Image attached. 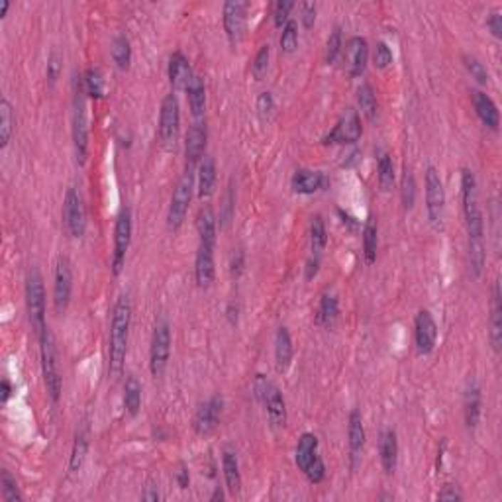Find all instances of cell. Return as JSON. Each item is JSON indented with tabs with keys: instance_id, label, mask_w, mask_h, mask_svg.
Segmentation results:
<instances>
[{
	"instance_id": "cell-13",
	"label": "cell",
	"mask_w": 502,
	"mask_h": 502,
	"mask_svg": "<svg viewBox=\"0 0 502 502\" xmlns=\"http://www.w3.org/2000/svg\"><path fill=\"white\" fill-rule=\"evenodd\" d=\"M63 224L67 234L71 238H80L87 228V216H85V206L80 200L79 192L73 187L67 189L63 199Z\"/></svg>"
},
{
	"instance_id": "cell-25",
	"label": "cell",
	"mask_w": 502,
	"mask_h": 502,
	"mask_svg": "<svg viewBox=\"0 0 502 502\" xmlns=\"http://www.w3.org/2000/svg\"><path fill=\"white\" fill-rule=\"evenodd\" d=\"M491 345L498 353L502 345V295H501V283L496 281L493 287V300H491Z\"/></svg>"
},
{
	"instance_id": "cell-28",
	"label": "cell",
	"mask_w": 502,
	"mask_h": 502,
	"mask_svg": "<svg viewBox=\"0 0 502 502\" xmlns=\"http://www.w3.org/2000/svg\"><path fill=\"white\" fill-rule=\"evenodd\" d=\"M316 455H318V438L314 434H303L295 451L296 467L304 473Z\"/></svg>"
},
{
	"instance_id": "cell-55",
	"label": "cell",
	"mask_w": 502,
	"mask_h": 502,
	"mask_svg": "<svg viewBox=\"0 0 502 502\" xmlns=\"http://www.w3.org/2000/svg\"><path fill=\"white\" fill-rule=\"evenodd\" d=\"M486 26H488V30L493 32L494 38H502V12H501V9L493 10V12L486 16Z\"/></svg>"
},
{
	"instance_id": "cell-8",
	"label": "cell",
	"mask_w": 502,
	"mask_h": 502,
	"mask_svg": "<svg viewBox=\"0 0 502 502\" xmlns=\"http://www.w3.org/2000/svg\"><path fill=\"white\" fill-rule=\"evenodd\" d=\"M169 357H171V328L167 320H160L153 330L152 347H150V371L155 379L163 377Z\"/></svg>"
},
{
	"instance_id": "cell-40",
	"label": "cell",
	"mask_w": 502,
	"mask_h": 502,
	"mask_svg": "<svg viewBox=\"0 0 502 502\" xmlns=\"http://www.w3.org/2000/svg\"><path fill=\"white\" fill-rule=\"evenodd\" d=\"M328 244V234H326V224L322 220V216L316 214L312 218L310 222V247L312 256H318L324 251V247Z\"/></svg>"
},
{
	"instance_id": "cell-27",
	"label": "cell",
	"mask_w": 502,
	"mask_h": 502,
	"mask_svg": "<svg viewBox=\"0 0 502 502\" xmlns=\"http://www.w3.org/2000/svg\"><path fill=\"white\" fill-rule=\"evenodd\" d=\"M197 230H199L200 246L216 247L218 228H216L214 210L210 206H202L197 214Z\"/></svg>"
},
{
	"instance_id": "cell-24",
	"label": "cell",
	"mask_w": 502,
	"mask_h": 502,
	"mask_svg": "<svg viewBox=\"0 0 502 502\" xmlns=\"http://www.w3.org/2000/svg\"><path fill=\"white\" fill-rule=\"evenodd\" d=\"M473 106H475V112H477L479 120L485 124L486 128L491 130H498V124H501V114H498V108L491 96L483 93V90H475L473 93Z\"/></svg>"
},
{
	"instance_id": "cell-3",
	"label": "cell",
	"mask_w": 502,
	"mask_h": 502,
	"mask_svg": "<svg viewBox=\"0 0 502 502\" xmlns=\"http://www.w3.org/2000/svg\"><path fill=\"white\" fill-rule=\"evenodd\" d=\"M40 355H41V373H43V383L48 389L49 397L53 402L59 400L61 397V375H59V365H57V351L53 335L49 332V328H46L40 335Z\"/></svg>"
},
{
	"instance_id": "cell-2",
	"label": "cell",
	"mask_w": 502,
	"mask_h": 502,
	"mask_svg": "<svg viewBox=\"0 0 502 502\" xmlns=\"http://www.w3.org/2000/svg\"><path fill=\"white\" fill-rule=\"evenodd\" d=\"M461 200H463V214H465V224H467V236L471 241H483L485 236V220L483 212L479 208L477 181L469 169L461 171Z\"/></svg>"
},
{
	"instance_id": "cell-60",
	"label": "cell",
	"mask_w": 502,
	"mask_h": 502,
	"mask_svg": "<svg viewBox=\"0 0 502 502\" xmlns=\"http://www.w3.org/2000/svg\"><path fill=\"white\" fill-rule=\"evenodd\" d=\"M320 269V257L318 256H312L310 259H308V263H306V279L310 281L316 277V273H318Z\"/></svg>"
},
{
	"instance_id": "cell-63",
	"label": "cell",
	"mask_w": 502,
	"mask_h": 502,
	"mask_svg": "<svg viewBox=\"0 0 502 502\" xmlns=\"http://www.w3.org/2000/svg\"><path fill=\"white\" fill-rule=\"evenodd\" d=\"M10 9V2L9 0H2V4H0V18L6 16V10Z\"/></svg>"
},
{
	"instance_id": "cell-34",
	"label": "cell",
	"mask_w": 502,
	"mask_h": 502,
	"mask_svg": "<svg viewBox=\"0 0 502 502\" xmlns=\"http://www.w3.org/2000/svg\"><path fill=\"white\" fill-rule=\"evenodd\" d=\"M124 408L130 416H137L142 408V383L134 375H130L124 383Z\"/></svg>"
},
{
	"instance_id": "cell-29",
	"label": "cell",
	"mask_w": 502,
	"mask_h": 502,
	"mask_svg": "<svg viewBox=\"0 0 502 502\" xmlns=\"http://www.w3.org/2000/svg\"><path fill=\"white\" fill-rule=\"evenodd\" d=\"M222 469L224 479H226V486L231 494H238L241 488V475H239V461L238 455L234 454L231 449H224L222 454Z\"/></svg>"
},
{
	"instance_id": "cell-12",
	"label": "cell",
	"mask_w": 502,
	"mask_h": 502,
	"mask_svg": "<svg viewBox=\"0 0 502 502\" xmlns=\"http://www.w3.org/2000/svg\"><path fill=\"white\" fill-rule=\"evenodd\" d=\"M361 134H363V128H361V118H359L357 110L347 108V110L342 114V118L338 120L334 130H332L322 142L326 145L355 144V142H359Z\"/></svg>"
},
{
	"instance_id": "cell-20",
	"label": "cell",
	"mask_w": 502,
	"mask_h": 502,
	"mask_svg": "<svg viewBox=\"0 0 502 502\" xmlns=\"http://www.w3.org/2000/svg\"><path fill=\"white\" fill-rule=\"evenodd\" d=\"M214 247L199 246L194 259V279L200 288H208L214 283Z\"/></svg>"
},
{
	"instance_id": "cell-50",
	"label": "cell",
	"mask_w": 502,
	"mask_h": 502,
	"mask_svg": "<svg viewBox=\"0 0 502 502\" xmlns=\"http://www.w3.org/2000/svg\"><path fill=\"white\" fill-rule=\"evenodd\" d=\"M373 63L377 69H387V67L392 63V51L385 41H379V43L375 46Z\"/></svg>"
},
{
	"instance_id": "cell-54",
	"label": "cell",
	"mask_w": 502,
	"mask_h": 502,
	"mask_svg": "<svg viewBox=\"0 0 502 502\" xmlns=\"http://www.w3.org/2000/svg\"><path fill=\"white\" fill-rule=\"evenodd\" d=\"M273 110H275V103H273L271 93H261L257 96V112L261 114V118H267Z\"/></svg>"
},
{
	"instance_id": "cell-53",
	"label": "cell",
	"mask_w": 502,
	"mask_h": 502,
	"mask_svg": "<svg viewBox=\"0 0 502 502\" xmlns=\"http://www.w3.org/2000/svg\"><path fill=\"white\" fill-rule=\"evenodd\" d=\"M316 4L314 2H303L300 4V22H303V26L308 30V28H312L314 26V22H316Z\"/></svg>"
},
{
	"instance_id": "cell-10",
	"label": "cell",
	"mask_w": 502,
	"mask_h": 502,
	"mask_svg": "<svg viewBox=\"0 0 502 502\" xmlns=\"http://www.w3.org/2000/svg\"><path fill=\"white\" fill-rule=\"evenodd\" d=\"M130 241H132V210L124 208L116 218V226H114V253H112L114 277H118L122 273V267L126 263Z\"/></svg>"
},
{
	"instance_id": "cell-4",
	"label": "cell",
	"mask_w": 502,
	"mask_h": 502,
	"mask_svg": "<svg viewBox=\"0 0 502 502\" xmlns=\"http://www.w3.org/2000/svg\"><path fill=\"white\" fill-rule=\"evenodd\" d=\"M26 304H28V316L33 332L40 335L46 328V287L38 269H32L26 277Z\"/></svg>"
},
{
	"instance_id": "cell-14",
	"label": "cell",
	"mask_w": 502,
	"mask_h": 502,
	"mask_svg": "<svg viewBox=\"0 0 502 502\" xmlns=\"http://www.w3.org/2000/svg\"><path fill=\"white\" fill-rule=\"evenodd\" d=\"M247 9H249V4H247V2H241V0H230V2L224 4V30H226V36H228L231 46H238L239 40L244 38Z\"/></svg>"
},
{
	"instance_id": "cell-49",
	"label": "cell",
	"mask_w": 502,
	"mask_h": 502,
	"mask_svg": "<svg viewBox=\"0 0 502 502\" xmlns=\"http://www.w3.org/2000/svg\"><path fill=\"white\" fill-rule=\"evenodd\" d=\"M304 475H306V479H308L310 483H314V485H318V483L324 481V477H326V465H324L320 455H316V457L312 459L310 465L304 471Z\"/></svg>"
},
{
	"instance_id": "cell-11",
	"label": "cell",
	"mask_w": 502,
	"mask_h": 502,
	"mask_svg": "<svg viewBox=\"0 0 502 502\" xmlns=\"http://www.w3.org/2000/svg\"><path fill=\"white\" fill-rule=\"evenodd\" d=\"M181 126V110H179V100L171 93L163 98L160 112V140L165 147L175 145L177 134Z\"/></svg>"
},
{
	"instance_id": "cell-31",
	"label": "cell",
	"mask_w": 502,
	"mask_h": 502,
	"mask_svg": "<svg viewBox=\"0 0 502 502\" xmlns=\"http://www.w3.org/2000/svg\"><path fill=\"white\" fill-rule=\"evenodd\" d=\"M275 361L279 371H287V367L293 361V340L287 328H279L275 335Z\"/></svg>"
},
{
	"instance_id": "cell-9",
	"label": "cell",
	"mask_w": 502,
	"mask_h": 502,
	"mask_svg": "<svg viewBox=\"0 0 502 502\" xmlns=\"http://www.w3.org/2000/svg\"><path fill=\"white\" fill-rule=\"evenodd\" d=\"M73 145H75L77 163L85 165L88 155V118L85 90H79L77 96H75V108H73Z\"/></svg>"
},
{
	"instance_id": "cell-64",
	"label": "cell",
	"mask_w": 502,
	"mask_h": 502,
	"mask_svg": "<svg viewBox=\"0 0 502 502\" xmlns=\"http://www.w3.org/2000/svg\"><path fill=\"white\" fill-rule=\"evenodd\" d=\"M218 498H220V501H222V498H224V493H222V491H220V488H216V493L212 494V501H218Z\"/></svg>"
},
{
	"instance_id": "cell-15",
	"label": "cell",
	"mask_w": 502,
	"mask_h": 502,
	"mask_svg": "<svg viewBox=\"0 0 502 502\" xmlns=\"http://www.w3.org/2000/svg\"><path fill=\"white\" fill-rule=\"evenodd\" d=\"M73 293V269L67 257H59L56 267V283H53V306L57 314H63L71 303Z\"/></svg>"
},
{
	"instance_id": "cell-16",
	"label": "cell",
	"mask_w": 502,
	"mask_h": 502,
	"mask_svg": "<svg viewBox=\"0 0 502 502\" xmlns=\"http://www.w3.org/2000/svg\"><path fill=\"white\" fill-rule=\"evenodd\" d=\"M367 59H369V43L365 38L353 36L343 48V67L350 77H361L365 73Z\"/></svg>"
},
{
	"instance_id": "cell-41",
	"label": "cell",
	"mask_w": 502,
	"mask_h": 502,
	"mask_svg": "<svg viewBox=\"0 0 502 502\" xmlns=\"http://www.w3.org/2000/svg\"><path fill=\"white\" fill-rule=\"evenodd\" d=\"M377 247H379V231L377 224L369 220L363 228V253H365L367 263H375L377 259Z\"/></svg>"
},
{
	"instance_id": "cell-35",
	"label": "cell",
	"mask_w": 502,
	"mask_h": 502,
	"mask_svg": "<svg viewBox=\"0 0 502 502\" xmlns=\"http://www.w3.org/2000/svg\"><path fill=\"white\" fill-rule=\"evenodd\" d=\"M377 181H379V187L385 192L391 191L392 187H394L397 173H394V163H392V157L389 153H379V160H377Z\"/></svg>"
},
{
	"instance_id": "cell-45",
	"label": "cell",
	"mask_w": 502,
	"mask_h": 502,
	"mask_svg": "<svg viewBox=\"0 0 502 502\" xmlns=\"http://www.w3.org/2000/svg\"><path fill=\"white\" fill-rule=\"evenodd\" d=\"M400 197H402L404 210H412V206H414L416 202V181L412 171L408 167H404L402 181H400Z\"/></svg>"
},
{
	"instance_id": "cell-58",
	"label": "cell",
	"mask_w": 502,
	"mask_h": 502,
	"mask_svg": "<svg viewBox=\"0 0 502 502\" xmlns=\"http://www.w3.org/2000/svg\"><path fill=\"white\" fill-rule=\"evenodd\" d=\"M244 261H246L244 251H241V249H238V251L234 253V257H231V263H230L231 275H234L236 279H238L239 275H241V271H244Z\"/></svg>"
},
{
	"instance_id": "cell-21",
	"label": "cell",
	"mask_w": 502,
	"mask_h": 502,
	"mask_svg": "<svg viewBox=\"0 0 502 502\" xmlns=\"http://www.w3.org/2000/svg\"><path fill=\"white\" fill-rule=\"evenodd\" d=\"M347 438H350L351 465L357 467L359 457L365 447V428H363V418L359 410H351L350 420H347Z\"/></svg>"
},
{
	"instance_id": "cell-37",
	"label": "cell",
	"mask_w": 502,
	"mask_h": 502,
	"mask_svg": "<svg viewBox=\"0 0 502 502\" xmlns=\"http://www.w3.org/2000/svg\"><path fill=\"white\" fill-rule=\"evenodd\" d=\"M338 314H340L338 298H335L334 295H328L326 293V295L322 296V300H320L318 316H316L318 324L324 328H332L335 324V320H338Z\"/></svg>"
},
{
	"instance_id": "cell-26",
	"label": "cell",
	"mask_w": 502,
	"mask_h": 502,
	"mask_svg": "<svg viewBox=\"0 0 502 502\" xmlns=\"http://www.w3.org/2000/svg\"><path fill=\"white\" fill-rule=\"evenodd\" d=\"M379 454H381V465H383L385 473L392 475L397 469L399 463V439H397V432L385 430L379 439Z\"/></svg>"
},
{
	"instance_id": "cell-44",
	"label": "cell",
	"mask_w": 502,
	"mask_h": 502,
	"mask_svg": "<svg viewBox=\"0 0 502 502\" xmlns=\"http://www.w3.org/2000/svg\"><path fill=\"white\" fill-rule=\"evenodd\" d=\"M0 493L4 502H22V493L18 488L16 479L6 469H2V475H0Z\"/></svg>"
},
{
	"instance_id": "cell-59",
	"label": "cell",
	"mask_w": 502,
	"mask_h": 502,
	"mask_svg": "<svg viewBox=\"0 0 502 502\" xmlns=\"http://www.w3.org/2000/svg\"><path fill=\"white\" fill-rule=\"evenodd\" d=\"M175 477H177V485L181 486L183 491L184 488H189V485H191V475H189V469H187V465H184V463L179 465Z\"/></svg>"
},
{
	"instance_id": "cell-5",
	"label": "cell",
	"mask_w": 502,
	"mask_h": 502,
	"mask_svg": "<svg viewBox=\"0 0 502 502\" xmlns=\"http://www.w3.org/2000/svg\"><path fill=\"white\" fill-rule=\"evenodd\" d=\"M192 189H194V175H192L191 169H187L183 177L179 179L173 197H171L167 212L169 230H179L183 226L187 212H189V204L192 200Z\"/></svg>"
},
{
	"instance_id": "cell-23",
	"label": "cell",
	"mask_w": 502,
	"mask_h": 502,
	"mask_svg": "<svg viewBox=\"0 0 502 502\" xmlns=\"http://www.w3.org/2000/svg\"><path fill=\"white\" fill-rule=\"evenodd\" d=\"M326 177L320 171H312V169H298L293 175V191L298 194H314V192L322 191L326 187Z\"/></svg>"
},
{
	"instance_id": "cell-47",
	"label": "cell",
	"mask_w": 502,
	"mask_h": 502,
	"mask_svg": "<svg viewBox=\"0 0 502 502\" xmlns=\"http://www.w3.org/2000/svg\"><path fill=\"white\" fill-rule=\"evenodd\" d=\"M463 65H465V69L471 73V77L477 80L479 85H488L491 83V75L486 71V67L475 56H463Z\"/></svg>"
},
{
	"instance_id": "cell-1",
	"label": "cell",
	"mask_w": 502,
	"mask_h": 502,
	"mask_svg": "<svg viewBox=\"0 0 502 502\" xmlns=\"http://www.w3.org/2000/svg\"><path fill=\"white\" fill-rule=\"evenodd\" d=\"M130 322H132V304L128 296H118L114 304L110 322V340H108V369L112 377H118L124 369L126 351H128Z\"/></svg>"
},
{
	"instance_id": "cell-6",
	"label": "cell",
	"mask_w": 502,
	"mask_h": 502,
	"mask_svg": "<svg viewBox=\"0 0 502 502\" xmlns=\"http://www.w3.org/2000/svg\"><path fill=\"white\" fill-rule=\"evenodd\" d=\"M426 212H428L432 228L439 230L444 224V212H446V191H444V183L436 167H428L426 171Z\"/></svg>"
},
{
	"instance_id": "cell-32",
	"label": "cell",
	"mask_w": 502,
	"mask_h": 502,
	"mask_svg": "<svg viewBox=\"0 0 502 502\" xmlns=\"http://www.w3.org/2000/svg\"><path fill=\"white\" fill-rule=\"evenodd\" d=\"M216 184V161L210 155H204L199 163V197L208 199L214 192Z\"/></svg>"
},
{
	"instance_id": "cell-38",
	"label": "cell",
	"mask_w": 502,
	"mask_h": 502,
	"mask_svg": "<svg viewBox=\"0 0 502 502\" xmlns=\"http://www.w3.org/2000/svg\"><path fill=\"white\" fill-rule=\"evenodd\" d=\"M112 59H114V63H116V67L118 69H122V71H126L130 67V61H132V48H130V40L126 38V36H116L114 38V41H112Z\"/></svg>"
},
{
	"instance_id": "cell-7",
	"label": "cell",
	"mask_w": 502,
	"mask_h": 502,
	"mask_svg": "<svg viewBox=\"0 0 502 502\" xmlns=\"http://www.w3.org/2000/svg\"><path fill=\"white\" fill-rule=\"evenodd\" d=\"M257 397L263 400L265 410H267V418L275 428H285L287 426V404L283 394L277 389V385H273L271 381H267L263 375H259L256 381Z\"/></svg>"
},
{
	"instance_id": "cell-56",
	"label": "cell",
	"mask_w": 502,
	"mask_h": 502,
	"mask_svg": "<svg viewBox=\"0 0 502 502\" xmlns=\"http://www.w3.org/2000/svg\"><path fill=\"white\" fill-rule=\"evenodd\" d=\"M463 494L457 491V486L454 485H446L441 491L438 493V501H449V502H457L461 501Z\"/></svg>"
},
{
	"instance_id": "cell-51",
	"label": "cell",
	"mask_w": 502,
	"mask_h": 502,
	"mask_svg": "<svg viewBox=\"0 0 502 502\" xmlns=\"http://www.w3.org/2000/svg\"><path fill=\"white\" fill-rule=\"evenodd\" d=\"M295 9V2H291V0H279L277 4H275V10H273V22H275V26L277 28H283V26L287 24L288 20V14H291V10Z\"/></svg>"
},
{
	"instance_id": "cell-43",
	"label": "cell",
	"mask_w": 502,
	"mask_h": 502,
	"mask_svg": "<svg viewBox=\"0 0 502 502\" xmlns=\"http://www.w3.org/2000/svg\"><path fill=\"white\" fill-rule=\"evenodd\" d=\"M83 90L90 98H103L104 95V77L98 69H88L83 79Z\"/></svg>"
},
{
	"instance_id": "cell-39",
	"label": "cell",
	"mask_w": 502,
	"mask_h": 502,
	"mask_svg": "<svg viewBox=\"0 0 502 502\" xmlns=\"http://www.w3.org/2000/svg\"><path fill=\"white\" fill-rule=\"evenodd\" d=\"M88 454V436L87 432H79L75 436V444H73L71 449V459H69V471L71 473H79L83 463L87 459Z\"/></svg>"
},
{
	"instance_id": "cell-46",
	"label": "cell",
	"mask_w": 502,
	"mask_h": 502,
	"mask_svg": "<svg viewBox=\"0 0 502 502\" xmlns=\"http://www.w3.org/2000/svg\"><path fill=\"white\" fill-rule=\"evenodd\" d=\"M296 48H298V24L295 20H288L287 24L283 26V33H281V51L293 53Z\"/></svg>"
},
{
	"instance_id": "cell-57",
	"label": "cell",
	"mask_w": 502,
	"mask_h": 502,
	"mask_svg": "<svg viewBox=\"0 0 502 502\" xmlns=\"http://www.w3.org/2000/svg\"><path fill=\"white\" fill-rule=\"evenodd\" d=\"M59 69H61V65H59V57H57V53H51L48 59V79L51 85H53V83L57 80V77H59Z\"/></svg>"
},
{
	"instance_id": "cell-36",
	"label": "cell",
	"mask_w": 502,
	"mask_h": 502,
	"mask_svg": "<svg viewBox=\"0 0 502 502\" xmlns=\"http://www.w3.org/2000/svg\"><path fill=\"white\" fill-rule=\"evenodd\" d=\"M14 132V110L12 104L2 98L0 100V147L4 150L10 144V137Z\"/></svg>"
},
{
	"instance_id": "cell-18",
	"label": "cell",
	"mask_w": 502,
	"mask_h": 502,
	"mask_svg": "<svg viewBox=\"0 0 502 502\" xmlns=\"http://www.w3.org/2000/svg\"><path fill=\"white\" fill-rule=\"evenodd\" d=\"M208 130L204 122L192 124L187 132V142H184V157H187V169H194L202 161L204 150H206Z\"/></svg>"
},
{
	"instance_id": "cell-61",
	"label": "cell",
	"mask_w": 502,
	"mask_h": 502,
	"mask_svg": "<svg viewBox=\"0 0 502 502\" xmlns=\"http://www.w3.org/2000/svg\"><path fill=\"white\" fill-rule=\"evenodd\" d=\"M0 392H2V394H0V402H2V404H6L10 399V394H12V385H10L9 379H2V391Z\"/></svg>"
},
{
	"instance_id": "cell-42",
	"label": "cell",
	"mask_w": 502,
	"mask_h": 502,
	"mask_svg": "<svg viewBox=\"0 0 502 502\" xmlns=\"http://www.w3.org/2000/svg\"><path fill=\"white\" fill-rule=\"evenodd\" d=\"M357 104H359V108H361V112L365 114L367 118L375 120V116H377V110H379V106H377V96H375V90L371 85L363 83V85L359 87Z\"/></svg>"
},
{
	"instance_id": "cell-22",
	"label": "cell",
	"mask_w": 502,
	"mask_h": 502,
	"mask_svg": "<svg viewBox=\"0 0 502 502\" xmlns=\"http://www.w3.org/2000/svg\"><path fill=\"white\" fill-rule=\"evenodd\" d=\"M194 73L191 69L189 59L181 53L175 51L171 59H169V80H171V87L175 90H187V87L191 85Z\"/></svg>"
},
{
	"instance_id": "cell-62",
	"label": "cell",
	"mask_w": 502,
	"mask_h": 502,
	"mask_svg": "<svg viewBox=\"0 0 502 502\" xmlns=\"http://www.w3.org/2000/svg\"><path fill=\"white\" fill-rule=\"evenodd\" d=\"M145 501H160V493L157 491H147V493L144 494Z\"/></svg>"
},
{
	"instance_id": "cell-19",
	"label": "cell",
	"mask_w": 502,
	"mask_h": 502,
	"mask_svg": "<svg viewBox=\"0 0 502 502\" xmlns=\"http://www.w3.org/2000/svg\"><path fill=\"white\" fill-rule=\"evenodd\" d=\"M222 407L224 400L220 397H212L204 404H200L197 414H194V424H192L199 436H208L216 430V426L220 422V416H222Z\"/></svg>"
},
{
	"instance_id": "cell-17",
	"label": "cell",
	"mask_w": 502,
	"mask_h": 502,
	"mask_svg": "<svg viewBox=\"0 0 502 502\" xmlns=\"http://www.w3.org/2000/svg\"><path fill=\"white\" fill-rule=\"evenodd\" d=\"M414 342L420 355H428L438 342V324L428 310H420L414 322Z\"/></svg>"
},
{
	"instance_id": "cell-48",
	"label": "cell",
	"mask_w": 502,
	"mask_h": 502,
	"mask_svg": "<svg viewBox=\"0 0 502 502\" xmlns=\"http://www.w3.org/2000/svg\"><path fill=\"white\" fill-rule=\"evenodd\" d=\"M342 48H343V41H342V30L340 28H335L334 32L330 33V38H328V43H326V63H334L335 59L340 57V53H342Z\"/></svg>"
},
{
	"instance_id": "cell-52",
	"label": "cell",
	"mask_w": 502,
	"mask_h": 502,
	"mask_svg": "<svg viewBox=\"0 0 502 502\" xmlns=\"http://www.w3.org/2000/svg\"><path fill=\"white\" fill-rule=\"evenodd\" d=\"M269 56H271V49H269V46H261V48H259V51L256 53L253 63H251V71H253V75H256V77H263L265 75L267 67H269Z\"/></svg>"
},
{
	"instance_id": "cell-33",
	"label": "cell",
	"mask_w": 502,
	"mask_h": 502,
	"mask_svg": "<svg viewBox=\"0 0 502 502\" xmlns=\"http://www.w3.org/2000/svg\"><path fill=\"white\" fill-rule=\"evenodd\" d=\"M187 98H189V106L194 118H200L204 114L206 108V87H204V80L200 77H192L191 85L187 87Z\"/></svg>"
},
{
	"instance_id": "cell-30",
	"label": "cell",
	"mask_w": 502,
	"mask_h": 502,
	"mask_svg": "<svg viewBox=\"0 0 502 502\" xmlns=\"http://www.w3.org/2000/svg\"><path fill=\"white\" fill-rule=\"evenodd\" d=\"M463 410H465V424L467 428H477L479 418H481V389L477 383H471L465 391V400H463Z\"/></svg>"
}]
</instances>
